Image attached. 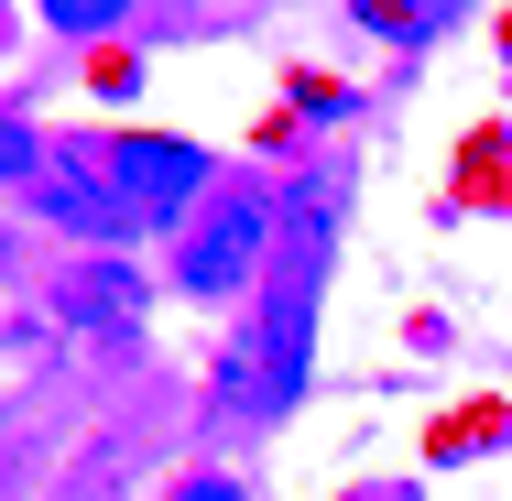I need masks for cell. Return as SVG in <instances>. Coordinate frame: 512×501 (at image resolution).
Segmentation results:
<instances>
[{
	"mask_svg": "<svg viewBox=\"0 0 512 501\" xmlns=\"http://www.w3.org/2000/svg\"><path fill=\"white\" fill-rule=\"evenodd\" d=\"M175 501H251V491H240V480H186Z\"/></svg>",
	"mask_w": 512,
	"mask_h": 501,
	"instance_id": "obj_8",
	"label": "cell"
},
{
	"mask_svg": "<svg viewBox=\"0 0 512 501\" xmlns=\"http://www.w3.org/2000/svg\"><path fill=\"white\" fill-rule=\"evenodd\" d=\"M306 360H316V284H284V295H262L229 327L207 393H218V414H240V425H273L284 403L306 393Z\"/></svg>",
	"mask_w": 512,
	"mask_h": 501,
	"instance_id": "obj_1",
	"label": "cell"
},
{
	"mask_svg": "<svg viewBox=\"0 0 512 501\" xmlns=\"http://www.w3.org/2000/svg\"><path fill=\"white\" fill-rule=\"evenodd\" d=\"M262 251H273V207L251 197V186H229L218 218L186 240V262H175V273H186V295H240V284L262 273Z\"/></svg>",
	"mask_w": 512,
	"mask_h": 501,
	"instance_id": "obj_4",
	"label": "cell"
},
{
	"mask_svg": "<svg viewBox=\"0 0 512 501\" xmlns=\"http://www.w3.org/2000/svg\"><path fill=\"white\" fill-rule=\"evenodd\" d=\"M22 197L44 207V229H66V240H131V207L109 186V142H44V164H33Z\"/></svg>",
	"mask_w": 512,
	"mask_h": 501,
	"instance_id": "obj_2",
	"label": "cell"
},
{
	"mask_svg": "<svg viewBox=\"0 0 512 501\" xmlns=\"http://www.w3.org/2000/svg\"><path fill=\"white\" fill-rule=\"evenodd\" d=\"M44 22H55V33H109V22H120V0H55Z\"/></svg>",
	"mask_w": 512,
	"mask_h": 501,
	"instance_id": "obj_7",
	"label": "cell"
},
{
	"mask_svg": "<svg viewBox=\"0 0 512 501\" xmlns=\"http://www.w3.org/2000/svg\"><path fill=\"white\" fill-rule=\"evenodd\" d=\"M55 316H66V327H88V338H142L153 284L131 273V251H88V262H66V273H55Z\"/></svg>",
	"mask_w": 512,
	"mask_h": 501,
	"instance_id": "obj_5",
	"label": "cell"
},
{
	"mask_svg": "<svg viewBox=\"0 0 512 501\" xmlns=\"http://www.w3.org/2000/svg\"><path fill=\"white\" fill-rule=\"evenodd\" d=\"M33 164H44L33 120H0V186H33Z\"/></svg>",
	"mask_w": 512,
	"mask_h": 501,
	"instance_id": "obj_6",
	"label": "cell"
},
{
	"mask_svg": "<svg viewBox=\"0 0 512 501\" xmlns=\"http://www.w3.org/2000/svg\"><path fill=\"white\" fill-rule=\"evenodd\" d=\"M109 186L131 207V229H175L207 197V153L175 142V131H131V142H109Z\"/></svg>",
	"mask_w": 512,
	"mask_h": 501,
	"instance_id": "obj_3",
	"label": "cell"
},
{
	"mask_svg": "<svg viewBox=\"0 0 512 501\" xmlns=\"http://www.w3.org/2000/svg\"><path fill=\"white\" fill-rule=\"evenodd\" d=\"M349 501H393V491H349Z\"/></svg>",
	"mask_w": 512,
	"mask_h": 501,
	"instance_id": "obj_9",
	"label": "cell"
}]
</instances>
